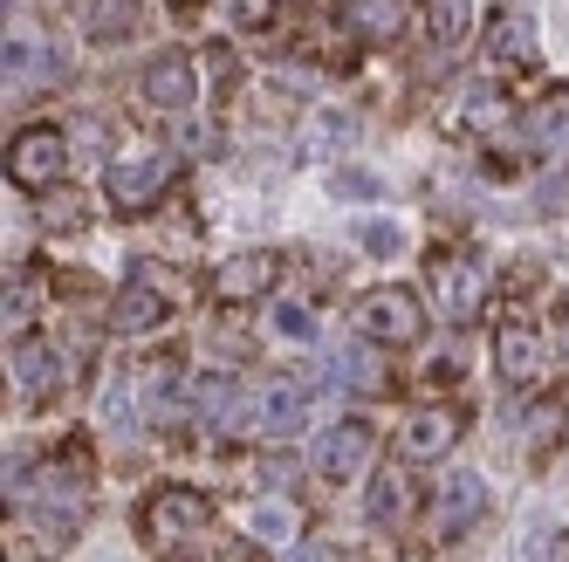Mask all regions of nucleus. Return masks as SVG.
I'll return each mask as SVG.
<instances>
[{
	"instance_id": "14",
	"label": "nucleus",
	"mask_w": 569,
	"mask_h": 562,
	"mask_svg": "<svg viewBox=\"0 0 569 562\" xmlns=\"http://www.w3.org/2000/svg\"><path fill=\"white\" fill-rule=\"evenodd\" d=\"M192 419H199V432H213V439H227V432H240V419H248V398H240V384L233 378H199L192 384Z\"/></svg>"
},
{
	"instance_id": "42",
	"label": "nucleus",
	"mask_w": 569,
	"mask_h": 562,
	"mask_svg": "<svg viewBox=\"0 0 569 562\" xmlns=\"http://www.w3.org/2000/svg\"><path fill=\"white\" fill-rule=\"evenodd\" d=\"M343 562H363V555H343Z\"/></svg>"
},
{
	"instance_id": "35",
	"label": "nucleus",
	"mask_w": 569,
	"mask_h": 562,
	"mask_svg": "<svg viewBox=\"0 0 569 562\" xmlns=\"http://www.w3.org/2000/svg\"><path fill=\"white\" fill-rule=\"evenodd\" d=\"M528 562H569V535H562V529L528 535Z\"/></svg>"
},
{
	"instance_id": "8",
	"label": "nucleus",
	"mask_w": 569,
	"mask_h": 562,
	"mask_svg": "<svg viewBox=\"0 0 569 562\" xmlns=\"http://www.w3.org/2000/svg\"><path fill=\"white\" fill-rule=\"evenodd\" d=\"M480 514H487L480 473H446V480H439V494H432V535H439V542H453V535L473 529Z\"/></svg>"
},
{
	"instance_id": "19",
	"label": "nucleus",
	"mask_w": 569,
	"mask_h": 562,
	"mask_svg": "<svg viewBox=\"0 0 569 562\" xmlns=\"http://www.w3.org/2000/svg\"><path fill=\"white\" fill-rule=\"evenodd\" d=\"M8 83H69V62L49 42H28V34L14 28L8 34Z\"/></svg>"
},
{
	"instance_id": "4",
	"label": "nucleus",
	"mask_w": 569,
	"mask_h": 562,
	"mask_svg": "<svg viewBox=\"0 0 569 562\" xmlns=\"http://www.w3.org/2000/svg\"><path fill=\"white\" fill-rule=\"evenodd\" d=\"M432 302L453 315V323H473L487 309V261L453 248V254H432Z\"/></svg>"
},
{
	"instance_id": "7",
	"label": "nucleus",
	"mask_w": 569,
	"mask_h": 562,
	"mask_svg": "<svg viewBox=\"0 0 569 562\" xmlns=\"http://www.w3.org/2000/svg\"><path fill=\"white\" fill-rule=\"evenodd\" d=\"M172 309H179V295L138 274L131 289L110 302V330H117V337H151V330H166V323H172Z\"/></svg>"
},
{
	"instance_id": "9",
	"label": "nucleus",
	"mask_w": 569,
	"mask_h": 562,
	"mask_svg": "<svg viewBox=\"0 0 569 562\" xmlns=\"http://www.w3.org/2000/svg\"><path fill=\"white\" fill-rule=\"evenodd\" d=\"M138 90H144V103H151L158 117H186L192 97H199V69H192L186 56H151Z\"/></svg>"
},
{
	"instance_id": "34",
	"label": "nucleus",
	"mask_w": 569,
	"mask_h": 562,
	"mask_svg": "<svg viewBox=\"0 0 569 562\" xmlns=\"http://www.w3.org/2000/svg\"><path fill=\"white\" fill-rule=\"evenodd\" d=\"M28 323H34V295H28V281H21V274H14V281H8V330H14V337H21V330H28Z\"/></svg>"
},
{
	"instance_id": "21",
	"label": "nucleus",
	"mask_w": 569,
	"mask_h": 562,
	"mask_svg": "<svg viewBox=\"0 0 569 562\" xmlns=\"http://www.w3.org/2000/svg\"><path fill=\"white\" fill-rule=\"evenodd\" d=\"M350 28L363 42H398L412 28V0H350Z\"/></svg>"
},
{
	"instance_id": "20",
	"label": "nucleus",
	"mask_w": 569,
	"mask_h": 562,
	"mask_svg": "<svg viewBox=\"0 0 569 562\" xmlns=\"http://www.w3.org/2000/svg\"><path fill=\"white\" fill-rule=\"evenodd\" d=\"M363 514H371L378 529H398V521L412 514V473H405V466H378L371 494H363Z\"/></svg>"
},
{
	"instance_id": "18",
	"label": "nucleus",
	"mask_w": 569,
	"mask_h": 562,
	"mask_svg": "<svg viewBox=\"0 0 569 562\" xmlns=\"http://www.w3.org/2000/svg\"><path fill=\"white\" fill-rule=\"evenodd\" d=\"M487 56H495L501 69L536 62V21H528L521 8H501L495 21H487Z\"/></svg>"
},
{
	"instance_id": "40",
	"label": "nucleus",
	"mask_w": 569,
	"mask_h": 562,
	"mask_svg": "<svg viewBox=\"0 0 569 562\" xmlns=\"http://www.w3.org/2000/svg\"><path fill=\"white\" fill-rule=\"evenodd\" d=\"M261 480H274V488H289V480H296V460H268V466H261Z\"/></svg>"
},
{
	"instance_id": "17",
	"label": "nucleus",
	"mask_w": 569,
	"mask_h": 562,
	"mask_svg": "<svg viewBox=\"0 0 569 562\" xmlns=\"http://www.w3.org/2000/svg\"><path fill=\"white\" fill-rule=\"evenodd\" d=\"M274 289V254H233L213 268V295L220 302H254Z\"/></svg>"
},
{
	"instance_id": "5",
	"label": "nucleus",
	"mask_w": 569,
	"mask_h": 562,
	"mask_svg": "<svg viewBox=\"0 0 569 562\" xmlns=\"http://www.w3.org/2000/svg\"><path fill=\"white\" fill-rule=\"evenodd\" d=\"M69 151H76V144H69L62 131L34 124V131H21V138L8 144V179L28 185V192H49V185L69 179Z\"/></svg>"
},
{
	"instance_id": "22",
	"label": "nucleus",
	"mask_w": 569,
	"mask_h": 562,
	"mask_svg": "<svg viewBox=\"0 0 569 562\" xmlns=\"http://www.w3.org/2000/svg\"><path fill=\"white\" fill-rule=\"evenodd\" d=\"M528 138H536V151L569 144V90H542L528 103Z\"/></svg>"
},
{
	"instance_id": "12",
	"label": "nucleus",
	"mask_w": 569,
	"mask_h": 562,
	"mask_svg": "<svg viewBox=\"0 0 569 562\" xmlns=\"http://www.w3.org/2000/svg\"><path fill=\"white\" fill-rule=\"evenodd\" d=\"M14 384H21V398H56L69 384V357L42 337H21L14 343Z\"/></svg>"
},
{
	"instance_id": "27",
	"label": "nucleus",
	"mask_w": 569,
	"mask_h": 562,
	"mask_svg": "<svg viewBox=\"0 0 569 562\" xmlns=\"http://www.w3.org/2000/svg\"><path fill=\"white\" fill-rule=\"evenodd\" d=\"M83 28L97 34V42H124V34L138 28V8H131V0H90V8H83Z\"/></svg>"
},
{
	"instance_id": "2",
	"label": "nucleus",
	"mask_w": 569,
	"mask_h": 562,
	"mask_svg": "<svg viewBox=\"0 0 569 562\" xmlns=\"http://www.w3.org/2000/svg\"><path fill=\"white\" fill-rule=\"evenodd\" d=\"M350 330L363 343H419L426 330V302L412 289H371L357 309H350Z\"/></svg>"
},
{
	"instance_id": "23",
	"label": "nucleus",
	"mask_w": 569,
	"mask_h": 562,
	"mask_svg": "<svg viewBox=\"0 0 569 562\" xmlns=\"http://www.w3.org/2000/svg\"><path fill=\"white\" fill-rule=\"evenodd\" d=\"M473 34V0H426V42L432 49H460Z\"/></svg>"
},
{
	"instance_id": "26",
	"label": "nucleus",
	"mask_w": 569,
	"mask_h": 562,
	"mask_svg": "<svg viewBox=\"0 0 569 562\" xmlns=\"http://www.w3.org/2000/svg\"><path fill=\"white\" fill-rule=\"evenodd\" d=\"M460 124H467V131H501V124H508V97H501L495 83H473V90L460 97Z\"/></svg>"
},
{
	"instance_id": "33",
	"label": "nucleus",
	"mask_w": 569,
	"mask_h": 562,
	"mask_svg": "<svg viewBox=\"0 0 569 562\" xmlns=\"http://www.w3.org/2000/svg\"><path fill=\"white\" fill-rule=\"evenodd\" d=\"M330 192L337 199H378L385 185H378V172H363V165H337L330 172Z\"/></svg>"
},
{
	"instance_id": "38",
	"label": "nucleus",
	"mask_w": 569,
	"mask_h": 562,
	"mask_svg": "<svg viewBox=\"0 0 569 562\" xmlns=\"http://www.w3.org/2000/svg\"><path fill=\"white\" fill-rule=\"evenodd\" d=\"M69 144H83V151H103L110 144V124H97V117H83V124H76V138Z\"/></svg>"
},
{
	"instance_id": "11",
	"label": "nucleus",
	"mask_w": 569,
	"mask_h": 562,
	"mask_svg": "<svg viewBox=\"0 0 569 562\" xmlns=\"http://www.w3.org/2000/svg\"><path fill=\"white\" fill-rule=\"evenodd\" d=\"M371 425L363 419H343V425H330L316 439V453H309V466L322 473V480H350V473H363V460H371Z\"/></svg>"
},
{
	"instance_id": "15",
	"label": "nucleus",
	"mask_w": 569,
	"mask_h": 562,
	"mask_svg": "<svg viewBox=\"0 0 569 562\" xmlns=\"http://www.w3.org/2000/svg\"><path fill=\"white\" fill-rule=\"evenodd\" d=\"M453 439H460V412L453 405H426V412L405 419L398 446H405V460H439V453H453Z\"/></svg>"
},
{
	"instance_id": "24",
	"label": "nucleus",
	"mask_w": 569,
	"mask_h": 562,
	"mask_svg": "<svg viewBox=\"0 0 569 562\" xmlns=\"http://www.w3.org/2000/svg\"><path fill=\"white\" fill-rule=\"evenodd\" d=\"M521 432H528V453L549 460V453L562 446V432H569V405H562V398H542V405L521 419Z\"/></svg>"
},
{
	"instance_id": "29",
	"label": "nucleus",
	"mask_w": 569,
	"mask_h": 562,
	"mask_svg": "<svg viewBox=\"0 0 569 562\" xmlns=\"http://www.w3.org/2000/svg\"><path fill=\"white\" fill-rule=\"evenodd\" d=\"M103 425H110V432H131V425H138L131 378H124V371H110V378H103Z\"/></svg>"
},
{
	"instance_id": "28",
	"label": "nucleus",
	"mask_w": 569,
	"mask_h": 562,
	"mask_svg": "<svg viewBox=\"0 0 569 562\" xmlns=\"http://www.w3.org/2000/svg\"><path fill=\"white\" fill-rule=\"evenodd\" d=\"M138 391H144V419H166V412H172V398H179V364H172V357H158Z\"/></svg>"
},
{
	"instance_id": "36",
	"label": "nucleus",
	"mask_w": 569,
	"mask_h": 562,
	"mask_svg": "<svg viewBox=\"0 0 569 562\" xmlns=\"http://www.w3.org/2000/svg\"><path fill=\"white\" fill-rule=\"evenodd\" d=\"M350 131H357V124H350V117H322V124L309 131V144H316V151H322V144H343Z\"/></svg>"
},
{
	"instance_id": "39",
	"label": "nucleus",
	"mask_w": 569,
	"mask_h": 562,
	"mask_svg": "<svg viewBox=\"0 0 569 562\" xmlns=\"http://www.w3.org/2000/svg\"><path fill=\"white\" fill-rule=\"evenodd\" d=\"M213 343H220V357H233V364L248 357V337H233V323H220V337H213Z\"/></svg>"
},
{
	"instance_id": "10",
	"label": "nucleus",
	"mask_w": 569,
	"mask_h": 562,
	"mask_svg": "<svg viewBox=\"0 0 569 562\" xmlns=\"http://www.w3.org/2000/svg\"><path fill=\"white\" fill-rule=\"evenodd\" d=\"M309 419V384L302 378H268L254 398V432L261 439H296Z\"/></svg>"
},
{
	"instance_id": "25",
	"label": "nucleus",
	"mask_w": 569,
	"mask_h": 562,
	"mask_svg": "<svg viewBox=\"0 0 569 562\" xmlns=\"http://www.w3.org/2000/svg\"><path fill=\"white\" fill-rule=\"evenodd\" d=\"M83 220H90V199L76 192L69 179L42 192V227H49V233H76V227H83Z\"/></svg>"
},
{
	"instance_id": "31",
	"label": "nucleus",
	"mask_w": 569,
	"mask_h": 562,
	"mask_svg": "<svg viewBox=\"0 0 569 562\" xmlns=\"http://www.w3.org/2000/svg\"><path fill=\"white\" fill-rule=\"evenodd\" d=\"M268 323L289 337V343H316V315H309V302H274Z\"/></svg>"
},
{
	"instance_id": "16",
	"label": "nucleus",
	"mask_w": 569,
	"mask_h": 562,
	"mask_svg": "<svg viewBox=\"0 0 569 562\" xmlns=\"http://www.w3.org/2000/svg\"><path fill=\"white\" fill-rule=\"evenodd\" d=\"M378 384H385V371H378V357L363 337H350L322 357V391H378Z\"/></svg>"
},
{
	"instance_id": "32",
	"label": "nucleus",
	"mask_w": 569,
	"mask_h": 562,
	"mask_svg": "<svg viewBox=\"0 0 569 562\" xmlns=\"http://www.w3.org/2000/svg\"><path fill=\"white\" fill-rule=\"evenodd\" d=\"M357 248L385 261V254H398V248H405V233H398L391 220H357Z\"/></svg>"
},
{
	"instance_id": "3",
	"label": "nucleus",
	"mask_w": 569,
	"mask_h": 562,
	"mask_svg": "<svg viewBox=\"0 0 569 562\" xmlns=\"http://www.w3.org/2000/svg\"><path fill=\"white\" fill-rule=\"evenodd\" d=\"M207 529H213V501L192 494V488H158L144 501V535L158 549H186V542H199Z\"/></svg>"
},
{
	"instance_id": "41",
	"label": "nucleus",
	"mask_w": 569,
	"mask_h": 562,
	"mask_svg": "<svg viewBox=\"0 0 569 562\" xmlns=\"http://www.w3.org/2000/svg\"><path fill=\"white\" fill-rule=\"evenodd\" d=\"M296 562H343V555H337V542H309Z\"/></svg>"
},
{
	"instance_id": "37",
	"label": "nucleus",
	"mask_w": 569,
	"mask_h": 562,
	"mask_svg": "<svg viewBox=\"0 0 569 562\" xmlns=\"http://www.w3.org/2000/svg\"><path fill=\"white\" fill-rule=\"evenodd\" d=\"M268 8H274V0H227V14H233L240 28H254V21H268Z\"/></svg>"
},
{
	"instance_id": "30",
	"label": "nucleus",
	"mask_w": 569,
	"mask_h": 562,
	"mask_svg": "<svg viewBox=\"0 0 569 562\" xmlns=\"http://www.w3.org/2000/svg\"><path fill=\"white\" fill-rule=\"evenodd\" d=\"M248 535L254 542H296V514L281 501H261V508H248Z\"/></svg>"
},
{
	"instance_id": "13",
	"label": "nucleus",
	"mask_w": 569,
	"mask_h": 562,
	"mask_svg": "<svg viewBox=\"0 0 569 562\" xmlns=\"http://www.w3.org/2000/svg\"><path fill=\"white\" fill-rule=\"evenodd\" d=\"M495 371H501L508 384H542V371H549V343H542V330L508 323V330L495 337Z\"/></svg>"
},
{
	"instance_id": "6",
	"label": "nucleus",
	"mask_w": 569,
	"mask_h": 562,
	"mask_svg": "<svg viewBox=\"0 0 569 562\" xmlns=\"http://www.w3.org/2000/svg\"><path fill=\"white\" fill-rule=\"evenodd\" d=\"M103 192H110V207H117V213H144V207H158V199L172 192V158H166V151L117 158L110 179H103Z\"/></svg>"
},
{
	"instance_id": "1",
	"label": "nucleus",
	"mask_w": 569,
	"mask_h": 562,
	"mask_svg": "<svg viewBox=\"0 0 569 562\" xmlns=\"http://www.w3.org/2000/svg\"><path fill=\"white\" fill-rule=\"evenodd\" d=\"M8 501L14 508H34V521H42V535L49 542H69L76 529H83V514H90V494H83V473L76 466H42V473H28L21 460L8 466Z\"/></svg>"
}]
</instances>
